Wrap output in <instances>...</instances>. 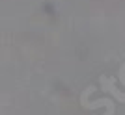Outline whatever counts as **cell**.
I'll return each mask as SVG.
<instances>
[{
    "label": "cell",
    "mask_w": 125,
    "mask_h": 115,
    "mask_svg": "<svg viewBox=\"0 0 125 115\" xmlns=\"http://www.w3.org/2000/svg\"><path fill=\"white\" fill-rule=\"evenodd\" d=\"M120 82L125 85V71H121V69H120Z\"/></svg>",
    "instance_id": "3"
},
{
    "label": "cell",
    "mask_w": 125,
    "mask_h": 115,
    "mask_svg": "<svg viewBox=\"0 0 125 115\" xmlns=\"http://www.w3.org/2000/svg\"><path fill=\"white\" fill-rule=\"evenodd\" d=\"M99 82H101V89H103L104 93H112V95H114V99L118 100V102H125V93H123V91H118V89H116L114 78L110 80V78H106V76H101Z\"/></svg>",
    "instance_id": "2"
},
{
    "label": "cell",
    "mask_w": 125,
    "mask_h": 115,
    "mask_svg": "<svg viewBox=\"0 0 125 115\" xmlns=\"http://www.w3.org/2000/svg\"><path fill=\"white\" fill-rule=\"evenodd\" d=\"M94 85H90V87H86L82 91V97H80V104H82V108H86V110H95V108H101V106H106V113L104 115H114L116 111V106L114 102H112V99H101V100H95V102H90L88 97L90 93H94Z\"/></svg>",
    "instance_id": "1"
}]
</instances>
